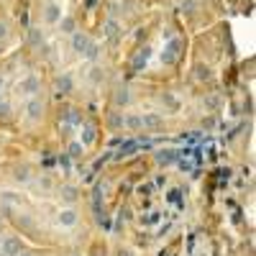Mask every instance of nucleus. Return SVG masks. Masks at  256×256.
<instances>
[{
	"label": "nucleus",
	"mask_w": 256,
	"mask_h": 256,
	"mask_svg": "<svg viewBox=\"0 0 256 256\" xmlns=\"http://www.w3.org/2000/svg\"><path fill=\"white\" fill-rule=\"evenodd\" d=\"M84 56H88V59H98V44H95V41H90V46H88V52H84Z\"/></svg>",
	"instance_id": "obj_23"
},
{
	"label": "nucleus",
	"mask_w": 256,
	"mask_h": 256,
	"mask_svg": "<svg viewBox=\"0 0 256 256\" xmlns=\"http://www.w3.org/2000/svg\"><path fill=\"white\" fill-rule=\"evenodd\" d=\"M141 128H146V131H159V128H164V118L159 113H144L141 116Z\"/></svg>",
	"instance_id": "obj_7"
},
{
	"label": "nucleus",
	"mask_w": 256,
	"mask_h": 256,
	"mask_svg": "<svg viewBox=\"0 0 256 256\" xmlns=\"http://www.w3.org/2000/svg\"><path fill=\"white\" fill-rule=\"evenodd\" d=\"M174 159H177V154L169 152V148H166V152H156V162H159V164H172Z\"/></svg>",
	"instance_id": "obj_19"
},
{
	"label": "nucleus",
	"mask_w": 256,
	"mask_h": 256,
	"mask_svg": "<svg viewBox=\"0 0 256 256\" xmlns=\"http://www.w3.org/2000/svg\"><path fill=\"white\" fill-rule=\"evenodd\" d=\"M95 138H98V128L92 126V123H82V128H80V144L84 146V148H90L92 144H95Z\"/></svg>",
	"instance_id": "obj_4"
},
{
	"label": "nucleus",
	"mask_w": 256,
	"mask_h": 256,
	"mask_svg": "<svg viewBox=\"0 0 256 256\" xmlns=\"http://www.w3.org/2000/svg\"><path fill=\"white\" fill-rule=\"evenodd\" d=\"M77 220H80V212H77L72 205L62 208V210L56 212V226H62V228H74Z\"/></svg>",
	"instance_id": "obj_2"
},
{
	"label": "nucleus",
	"mask_w": 256,
	"mask_h": 256,
	"mask_svg": "<svg viewBox=\"0 0 256 256\" xmlns=\"http://www.w3.org/2000/svg\"><path fill=\"white\" fill-rule=\"evenodd\" d=\"M13 180H16V182H20V184H28V182H31V166H28V164H20V166H16V174H13Z\"/></svg>",
	"instance_id": "obj_11"
},
{
	"label": "nucleus",
	"mask_w": 256,
	"mask_h": 256,
	"mask_svg": "<svg viewBox=\"0 0 256 256\" xmlns=\"http://www.w3.org/2000/svg\"><path fill=\"white\" fill-rule=\"evenodd\" d=\"M59 28H62L64 34H74V31H77V20H74L72 16H62V18H59Z\"/></svg>",
	"instance_id": "obj_12"
},
{
	"label": "nucleus",
	"mask_w": 256,
	"mask_h": 256,
	"mask_svg": "<svg viewBox=\"0 0 256 256\" xmlns=\"http://www.w3.org/2000/svg\"><path fill=\"white\" fill-rule=\"evenodd\" d=\"M8 118H10V105L0 102V120H8Z\"/></svg>",
	"instance_id": "obj_21"
},
{
	"label": "nucleus",
	"mask_w": 256,
	"mask_h": 256,
	"mask_svg": "<svg viewBox=\"0 0 256 256\" xmlns=\"http://www.w3.org/2000/svg\"><path fill=\"white\" fill-rule=\"evenodd\" d=\"M18 92L26 95V98H36V92H41V80L36 74L24 77V80H20V84H18Z\"/></svg>",
	"instance_id": "obj_3"
},
{
	"label": "nucleus",
	"mask_w": 256,
	"mask_h": 256,
	"mask_svg": "<svg viewBox=\"0 0 256 256\" xmlns=\"http://www.w3.org/2000/svg\"><path fill=\"white\" fill-rule=\"evenodd\" d=\"M59 18H62V6L59 3H46V8H44L46 24H59Z\"/></svg>",
	"instance_id": "obj_9"
},
{
	"label": "nucleus",
	"mask_w": 256,
	"mask_h": 256,
	"mask_svg": "<svg viewBox=\"0 0 256 256\" xmlns=\"http://www.w3.org/2000/svg\"><path fill=\"white\" fill-rule=\"evenodd\" d=\"M72 88H74V82H72V77H70V74L56 77V95H70V92H72Z\"/></svg>",
	"instance_id": "obj_10"
},
{
	"label": "nucleus",
	"mask_w": 256,
	"mask_h": 256,
	"mask_svg": "<svg viewBox=\"0 0 256 256\" xmlns=\"http://www.w3.org/2000/svg\"><path fill=\"white\" fill-rule=\"evenodd\" d=\"M162 102L166 105V108H172V110H177V108H180V100H177L174 95H169V92H164V95H162Z\"/></svg>",
	"instance_id": "obj_20"
},
{
	"label": "nucleus",
	"mask_w": 256,
	"mask_h": 256,
	"mask_svg": "<svg viewBox=\"0 0 256 256\" xmlns=\"http://www.w3.org/2000/svg\"><path fill=\"white\" fill-rule=\"evenodd\" d=\"M210 77H212V74H210V67H202V64H200V67H198V80L205 82V80H210Z\"/></svg>",
	"instance_id": "obj_22"
},
{
	"label": "nucleus",
	"mask_w": 256,
	"mask_h": 256,
	"mask_svg": "<svg viewBox=\"0 0 256 256\" xmlns=\"http://www.w3.org/2000/svg\"><path fill=\"white\" fill-rule=\"evenodd\" d=\"M128 102H131V95H128V90H126V88L118 90V92H116V105H118V108H126Z\"/></svg>",
	"instance_id": "obj_18"
},
{
	"label": "nucleus",
	"mask_w": 256,
	"mask_h": 256,
	"mask_svg": "<svg viewBox=\"0 0 256 256\" xmlns=\"http://www.w3.org/2000/svg\"><path fill=\"white\" fill-rule=\"evenodd\" d=\"M0 84H3V77H0Z\"/></svg>",
	"instance_id": "obj_29"
},
{
	"label": "nucleus",
	"mask_w": 256,
	"mask_h": 256,
	"mask_svg": "<svg viewBox=\"0 0 256 256\" xmlns=\"http://www.w3.org/2000/svg\"><path fill=\"white\" fill-rule=\"evenodd\" d=\"M6 36H8V26L3 24V20H0V41H3Z\"/></svg>",
	"instance_id": "obj_24"
},
{
	"label": "nucleus",
	"mask_w": 256,
	"mask_h": 256,
	"mask_svg": "<svg viewBox=\"0 0 256 256\" xmlns=\"http://www.w3.org/2000/svg\"><path fill=\"white\" fill-rule=\"evenodd\" d=\"M0 256H6V254H3V251H0Z\"/></svg>",
	"instance_id": "obj_30"
},
{
	"label": "nucleus",
	"mask_w": 256,
	"mask_h": 256,
	"mask_svg": "<svg viewBox=\"0 0 256 256\" xmlns=\"http://www.w3.org/2000/svg\"><path fill=\"white\" fill-rule=\"evenodd\" d=\"M120 256H134L131 251H120Z\"/></svg>",
	"instance_id": "obj_28"
},
{
	"label": "nucleus",
	"mask_w": 256,
	"mask_h": 256,
	"mask_svg": "<svg viewBox=\"0 0 256 256\" xmlns=\"http://www.w3.org/2000/svg\"><path fill=\"white\" fill-rule=\"evenodd\" d=\"M82 152H84V146H82L80 141H70V146H67V154H70L72 159H77V156H82Z\"/></svg>",
	"instance_id": "obj_16"
},
{
	"label": "nucleus",
	"mask_w": 256,
	"mask_h": 256,
	"mask_svg": "<svg viewBox=\"0 0 256 256\" xmlns=\"http://www.w3.org/2000/svg\"><path fill=\"white\" fill-rule=\"evenodd\" d=\"M110 126H123V116H113L110 118Z\"/></svg>",
	"instance_id": "obj_25"
},
{
	"label": "nucleus",
	"mask_w": 256,
	"mask_h": 256,
	"mask_svg": "<svg viewBox=\"0 0 256 256\" xmlns=\"http://www.w3.org/2000/svg\"><path fill=\"white\" fill-rule=\"evenodd\" d=\"M18 256H34V254H28V251H20Z\"/></svg>",
	"instance_id": "obj_27"
},
{
	"label": "nucleus",
	"mask_w": 256,
	"mask_h": 256,
	"mask_svg": "<svg viewBox=\"0 0 256 256\" xmlns=\"http://www.w3.org/2000/svg\"><path fill=\"white\" fill-rule=\"evenodd\" d=\"M62 200L67 202V205H72V202L77 200V187H72V184H64V187H62Z\"/></svg>",
	"instance_id": "obj_13"
},
{
	"label": "nucleus",
	"mask_w": 256,
	"mask_h": 256,
	"mask_svg": "<svg viewBox=\"0 0 256 256\" xmlns=\"http://www.w3.org/2000/svg\"><path fill=\"white\" fill-rule=\"evenodd\" d=\"M180 46H182L180 41L172 38V41L164 46V52H162V62H164V64H174V62L180 59Z\"/></svg>",
	"instance_id": "obj_6"
},
{
	"label": "nucleus",
	"mask_w": 256,
	"mask_h": 256,
	"mask_svg": "<svg viewBox=\"0 0 256 256\" xmlns=\"http://www.w3.org/2000/svg\"><path fill=\"white\" fill-rule=\"evenodd\" d=\"M24 113H26V120L28 123H38L41 116H44V102H41V98H28Z\"/></svg>",
	"instance_id": "obj_1"
},
{
	"label": "nucleus",
	"mask_w": 256,
	"mask_h": 256,
	"mask_svg": "<svg viewBox=\"0 0 256 256\" xmlns=\"http://www.w3.org/2000/svg\"><path fill=\"white\" fill-rule=\"evenodd\" d=\"M169 200H172V202H180V192L174 190V192H172V195H169Z\"/></svg>",
	"instance_id": "obj_26"
},
{
	"label": "nucleus",
	"mask_w": 256,
	"mask_h": 256,
	"mask_svg": "<svg viewBox=\"0 0 256 256\" xmlns=\"http://www.w3.org/2000/svg\"><path fill=\"white\" fill-rule=\"evenodd\" d=\"M88 46H90V36L82 34V31H74L72 34V49L77 54H84V52H88Z\"/></svg>",
	"instance_id": "obj_8"
},
{
	"label": "nucleus",
	"mask_w": 256,
	"mask_h": 256,
	"mask_svg": "<svg viewBox=\"0 0 256 256\" xmlns=\"http://www.w3.org/2000/svg\"><path fill=\"white\" fill-rule=\"evenodd\" d=\"M102 31H105V36H108V38H116V36H118V31H120V26H118V20H113V18H110L108 24L102 26Z\"/></svg>",
	"instance_id": "obj_14"
},
{
	"label": "nucleus",
	"mask_w": 256,
	"mask_h": 256,
	"mask_svg": "<svg viewBox=\"0 0 256 256\" xmlns=\"http://www.w3.org/2000/svg\"><path fill=\"white\" fill-rule=\"evenodd\" d=\"M123 126H128L131 131H141V116H126Z\"/></svg>",
	"instance_id": "obj_15"
},
{
	"label": "nucleus",
	"mask_w": 256,
	"mask_h": 256,
	"mask_svg": "<svg viewBox=\"0 0 256 256\" xmlns=\"http://www.w3.org/2000/svg\"><path fill=\"white\" fill-rule=\"evenodd\" d=\"M0 251H3L6 256H18L20 251H24V244H20L18 236H6L3 244H0Z\"/></svg>",
	"instance_id": "obj_5"
},
{
	"label": "nucleus",
	"mask_w": 256,
	"mask_h": 256,
	"mask_svg": "<svg viewBox=\"0 0 256 256\" xmlns=\"http://www.w3.org/2000/svg\"><path fill=\"white\" fill-rule=\"evenodd\" d=\"M0 200H3V205H20V195H16V192H3L0 195Z\"/></svg>",
	"instance_id": "obj_17"
}]
</instances>
